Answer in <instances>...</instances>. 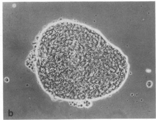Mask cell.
I'll use <instances>...</instances> for the list:
<instances>
[{
  "instance_id": "obj_1",
  "label": "cell",
  "mask_w": 156,
  "mask_h": 120,
  "mask_svg": "<svg viewBox=\"0 0 156 120\" xmlns=\"http://www.w3.org/2000/svg\"><path fill=\"white\" fill-rule=\"evenodd\" d=\"M37 70L45 90L73 100L93 99L119 88L128 71L126 58L93 30L62 22L39 42Z\"/></svg>"
}]
</instances>
